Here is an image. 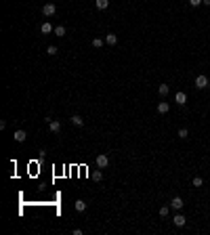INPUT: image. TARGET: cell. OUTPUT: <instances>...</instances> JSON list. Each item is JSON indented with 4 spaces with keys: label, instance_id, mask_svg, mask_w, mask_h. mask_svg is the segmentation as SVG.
<instances>
[{
    "label": "cell",
    "instance_id": "1",
    "mask_svg": "<svg viewBox=\"0 0 210 235\" xmlns=\"http://www.w3.org/2000/svg\"><path fill=\"white\" fill-rule=\"evenodd\" d=\"M55 11H57V6H55L53 2H46V4L42 6V15H44V17H50V15H55Z\"/></svg>",
    "mask_w": 210,
    "mask_h": 235
},
{
    "label": "cell",
    "instance_id": "13",
    "mask_svg": "<svg viewBox=\"0 0 210 235\" xmlns=\"http://www.w3.org/2000/svg\"><path fill=\"white\" fill-rule=\"evenodd\" d=\"M95 6H97L99 11H105V9L109 6V0H95Z\"/></svg>",
    "mask_w": 210,
    "mask_h": 235
},
{
    "label": "cell",
    "instance_id": "6",
    "mask_svg": "<svg viewBox=\"0 0 210 235\" xmlns=\"http://www.w3.org/2000/svg\"><path fill=\"white\" fill-rule=\"evenodd\" d=\"M172 223H175V227H185L187 218L183 216V214H175V216H172Z\"/></svg>",
    "mask_w": 210,
    "mask_h": 235
},
{
    "label": "cell",
    "instance_id": "9",
    "mask_svg": "<svg viewBox=\"0 0 210 235\" xmlns=\"http://www.w3.org/2000/svg\"><path fill=\"white\" fill-rule=\"evenodd\" d=\"M175 101H176V103H179V105H185V103H187V94H185V93H181V90H179V93L175 94Z\"/></svg>",
    "mask_w": 210,
    "mask_h": 235
},
{
    "label": "cell",
    "instance_id": "10",
    "mask_svg": "<svg viewBox=\"0 0 210 235\" xmlns=\"http://www.w3.org/2000/svg\"><path fill=\"white\" fill-rule=\"evenodd\" d=\"M74 208H76L78 212H86V208H88V204H86L84 200H78L76 204H74Z\"/></svg>",
    "mask_w": 210,
    "mask_h": 235
},
{
    "label": "cell",
    "instance_id": "20",
    "mask_svg": "<svg viewBox=\"0 0 210 235\" xmlns=\"http://www.w3.org/2000/svg\"><path fill=\"white\" fill-rule=\"evenodd\" d=\"M55 34L63 38V36H65V27H63V25H57V27H55Z\"/></svg>",
    "mask_w": 210,
    "mask_h": 235
},
{
    "label": "cell",
    "instance_id": "15",
    "mask_svg": "<svg viewBox=\"0 0 210 235\" xmlns=\"http://www.w3.org/2000/svg\"><path fill=\"white\" fill-rule=\"evenodd\" d=\"M168 90H170V88H168V84H160V86H158V93L162 94V97H166V94H168Z\"/></svg>",
    "mask_w": 210,
    "mask_h": 235
},
{
    "label": "cell",
    "instance_id": "17",
    "mask_svg": "<svg viewBox=\"0 0 210 235\" xmlns=\"http://www.w3.org/2000/svg\"><path fill=\"white\" fill-rule=\"evenodd\" d=\"M57 53H59V48L55 46V44H50V46L46 48V55H50V57H53V55H57Z\"/></svg>",
    "mask_w": 210,
    "mask_h": 235
},
{
    "label": "cell",
    "instance_id": "16",
    "mask_svg": "<svg viewBox=\"0 0 210 235\" xmlns=\"http://www.w3.org/2000/svg\"><path fill=\"white\" fill-rule=\"evenodd\" d=\"M105 44V38H93V46L95 48H101Z\"/></svg>",
    "mask_w": 210,
    "mask_h": 235
},
{
    "label": "cell",
    "instance_id": "22",
    "mask_svg": "<svg viewBox=\"0 0 210 235\" xmlns=\"http://www.w3.org/2000/svg\"><path fill=\"white\" fill-rule=\"evenodd\" d=\"M93 178H95V181H101V178H103V172H101V170L93 172Z\"/></svg>",
    "mask_w": 210,
    "mask_h": 235
},
{
    "label": "cell",
    "instance_id": "18",
    "mask_svg": "<svg viewBox=\"0 0 210 235\" xmlns=\"http://www.w3.org/2000/svg\"><path fill=\"white\" fill-rule=\"evenodd\" d=\"M168 212H170V206H162V208H160V216H162V218H166V216H168Z\"/></svg>",
    "mask_w": 210,
    "mask_h": 235
},
{
    "label": "cell",
    "instance_id": "25",
    "mask_svg": "<svg viewBox=\"0 0 210 235\" xmlns=\"http://www.w3.org/2000/svg\"><path fill=\"white\" fill-rule=\"evenodd\" d=\"M208 88H210V82H208Z\"/></svg>",
    "mask_w": 210,
    "mask_h": 235
},
{
    "label": "cell",
    "instance_id": "19",
    "mask_svg": "<svg viewBox=\"0 0 210 235\" xmlns=\"http://www.w3.org/2000/svg\"><path fill=\"white\" fill-rule=\"evenodd\" d=\"M191 185H193V187H202V185H204V181H202V176H196V178L191 181Z\"/></svg>",
    "mask_w": 210,
    "mask_h": 235
},
{
    "label": "cell",
    "instance_id": "2",
    "mask_svg": "<svg viewBox=\"0 0 210 235\" xmlns=\"http://www.w3.org/2000/svg\"><path fill=\"white\" fill-rule=\"evenodd\" d=\"M208 78L204 76V74H200L198 78H196V88H208Z\"/></svg>",
    "mask_w": 210,
    "mask_h": 235
},
{
    "label": "cell",
    "instance_id": "21",
    "mask_svg": "<svg viewBox=\"0 0 210 235\" xmlns=\"http://www.w3.org/2000/svg\"><path fill=\"white\" fill-rule=\"evenodd\" d=\"M179 137H181V139H187V137H189V130L187 128H179Z\"/></svg>",
    "mask_w": 210,
    "mask_h": 235
},
{
    "label": "cell",
    "instance_id": "7",
    "mask_svg": "<svg viewBox=\"0 0 210 235\" xmlns=\"http://www.w3.org/2000/svg\"><path fill=\"white\" fill-rule=\"evenodd\" d=\"M105 44H109V46H116V44H118V36H116V34H107V36H105Z\"/></svg>",
    "mask_w": 210,
    "mask_h": 235
},
{
    "label": "cell",
    "instance_id": "12",
    "mask_svg": "<svg viewBox=\"0 0 210 235\" xmlns=\"http://www.w3.org/2000/svg\"><path fill=\"white\" fill-rule=\"evenodd\" d=\"M40 32H42V34H50V32H55V27L48 23V21H44V23L40 25Z\"/></svg>",
    "mask_w": 210,
    "mask_h": 235
},
{
    "label": "cell",
    "instance_id": "5",
    "mask_svg": "<svg viewBox=\"0 0 210 235\" xmlns=\"http://www.w3.org/2000/svg\"><path fill=\"white\" fill-rule=\"evenodd\" d=\"M183 204H185V201L176 195V197H172V200H170V208H172V210H181V208H183Z\"/></svg>",
    "mask_w": 210,
    "mask_h": 235
},
{
    "label": "cell",
    "instance_id": "4",
    "mask_svg": "<svg viewBox=\"0 0 210 235\" xmlns=\"http://www.w3.org/2000/svg\"><path fill=\"white\" fill-rule=\"evenodd\" d=\"M107 164H109V157H107L105 153L97 155V166H99V168H107Z\"/></svg>",
    "mask_w": 210,
    "mask_h": 235
},
{
    "label": "cell",
    "instance_id": "24",
    "mask_svg": "<svg viewBox=\"0 0 210 235\" xmlns=\"http://www.w3.org/2000/svg\"><path fill=\"white\" fill-rule=\"evenodd\" d=\"M202 4H206V6H210V0H204V2H202Z\"/></svg>",
    "mask_w": 210,
    "mask_h": 235
},
{
    "label": "cell",
    "instance_id": "11",
    "mask_svg": "<svg viewBox=\"0 0 210 235\" xmlns=\"http://www.w3.org/2000/svg\"><path fill=\"white\" fill-rule=\"evenodd\" d=\"M168 111H170V105H168V103H166V101H162V103H158V114H168Z\"/></svg>",
    "mask_w": 210,
    "mask_h": 235
},
{
    "label": "cell",
    "instance_id": "3",
    "mask_svg": "<svg viewBox=\"0 0 210 235\" xmlns=\"http://www.w3.org/2000/svg\"><path fill=\"white\" fill-rule=\"evenodd\" d=\"M13 139H15V141L17 143H23L25 139H27V132H25V130H15V132H13Z\"/></svg>",
    "mask_w": 210,
    "mask_h": 235
},
{
    "label": "cell",
    "instance_id": "8",
    "mask_svg": "<svg viewBox=\"0 0 210 235\" xmlns=\"http://www.w3.org/2000/svg\"><path fill=\"white\" fill-rule=\"evenodd\" d=\"M48 130H50V132H59V130H61V122L50 120V122H48Z\"/></svg>",
    "mask_w": 210,
    "mask_h": 235
},
{
    "label": "cell",
    "instance_id": "14",
    "mask_svg": "<svg viewBox=\"0 0 210 235\" xmlns=\"http://www.w3.org/2000/svg\"><path fill=\"white\" fill-rule=\"evenodd\" d=\"M71 124L74 126H84V120L80 116H71Z\"/></svg>",
    "mask_w": 210,
    "mask_h": 235
},
{
    "label": "cell",
    "instance_id": "23",
    "mask_svg": "<svg viewBox=\"0 0 210 235\" xmlns=\"http://www.w3.org/2000/svg\"><path fill=\"white\" fill-rule=\"evenodd\" d=\"M204 0H189V6H200Z\"/></svg>",
    "mask_w": 210,
    "mask_h": 235
}]
</instances>
